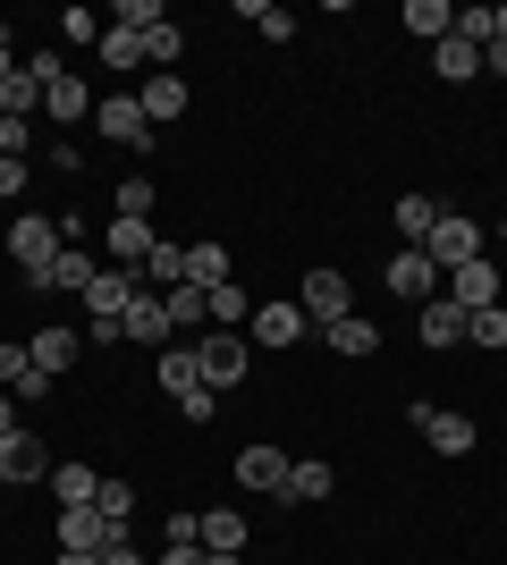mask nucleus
<instances>
[{
	"label": "nucleus",
	"instance_id": "11",
	"mask_svg": "<svg viewBox=\"0 0 507 565\" xmlns=\"http://www.w3.org/2000/svg\"><path fill=\"white\" fill-rule=\"evenodd\" d=\"M237 481H245V490H254V498H288V456L254 439V448L237 456Z\"/></svg>",
	"mask_w": 507,
	"mask_h": 565
},
{
	"label": "nucleus",
	"instance_id": "27",
	"mask_svg": "<svg viewBox=\"0 0 507 565\" xmlns=\"http://www.w3.org/2000/svg\"><path fill=\"white\" fill-rule=\"evenodd\" d=\"M245 321H254V296H245L237 279L212 287V330H245Z\"/></svg>",
	"mask_w": 507,
	"mask_h": 565
},
{
	"label": "nucleus",
	"instance_id": "2",
	"mask_svg": "<svg viewBox=\"0 0 507 565\" xmlns=\"http://www.w3.org/2000/svg\"><path fill=\"white\" fill-rule=\"evenodd\" d=\"M94 270H102V262L85 254V245H60L43 270H18V279H25V296H85V287H94Z\"/></svg>",
	"mask_w": 507,
	"mask_h": 565
},
{
	"label": "nucleus",
	"instance_id": "4",
	"mask_svg": "<svg viewBox=\"0 0 507 565\" xmlns=\"http://www.w3.org/2000/svg\"><path fill=\"white\" fill-rule=\"evenodd\" d=\"M94 118H102V136L119 143V152H152V136H161V127L145 118V102H136V94H110V102H94Z\"/></svg>",
	"mask_w": 507,
	"mask_h": 565
},
{
	"label": "nucleus",
	"instance_id": "46",
	"mask_svg": "<svg viewBox=\"0 0 507 565\" xmlns=\"http://www.w3.org/2000/svg\"><path fill=\"white\" fill-rule=\"evenodd\" d=\"M152 565H203V548H161Z\"/></svg>",
	"mask_w": 507,
	"mask_h": 565
},
{
	"label": "nucleus",
	"instance_id": "42",
	"mask_svg": "<svg viewBox=\"0 0 507 565\" xmlns=\"http://www.w3.org/2000/svg\"><path fill=\"white\" fill-rule=\"evenodd\" d=\"M178 405H187V423H212V414H220V388H203V380H194Z\"/></svg>",
	"mask_w": 507,
	"mask_h": 565
},
{
	"label": "nucleus",
	"instance_id": "38",
	"mask_svg": "<svg viewBox=\"0 0 507 565\" xmlns=\"http://www.w3.org/2000/svg\"><path fill=\"white\" fill-rule=\"evenodd\" d=\"M25 372H34V354L0 338V388H9V397H18V388H25Z\"/></svg>",
	"mask_w": 507,
	"mask_h": 565
},
{
	"label": "nucleus",
	"instance_id": "20",
	"mask_svg": "<svg viewBox=\"0 0 507 565\" xmlns=\"http://www.w3.org/2000/svg\"><path fill=\"white\" fill-rule=\"evenodd\" d=\"M0 481H43V439H34V430H9V439H0Z\"/></svg>",
	"mask_w": 507,
	"mask_h": 565
},
{
	"label": "nucleus",
	"instance_id": "51",
	"mask_svg": "<svg viewBox=\"0 0 507 565\" xmlns=\"http://www.w3.org/2000/svg\"><path fill=\"white\" fill-rule=\"evenodd\" d=\"M60 565H102V557H68V548H60Z\"/></svg>",
	"mask_w": 507,
	"mask_h": 565
},
{
	"label": "nucleus",
	"instance_id": "22",
	"mask_svg": "<svg viewBox=\"0 0 507 565\" xmlns=\"http://www.w3.org/2000/svg\"><path fill=\"white\" fill-rule=\"evenodd\" d=\"M406 34H423V43H448V34H457V9H448V0H406Z\"/></svg>",
	"mask_w": 507,
	"mask_h": 565
},
{
	"label": "nucleus",
	"instance_id": "33",
	"mask_svg": "<svg viewBox=\"0 0 507 565\" xmlns=\"http://www.w3.org/2000/svg\"><path fill=\"white\" fill-rule=\"evenodd\" d=\"M145 279H152V287H178V279H187V245H169V236H161V245H152V262H145Z\"/></svg>",
	"mask_w": 507,
	"mask_h": 565
},
{
	"label": "nucleus",
	"instance_id": "24",
	"mask_svg": "<svg viewBox=\"0 0 507 565\" xmlns=\"http://www.w3.org/2000/svg\"><path fill=\"white\" fill-rule=\"evenodd\" d=\"M321 338H330V354H347V363H363V354L381 347V330H372L363 312H347V321H330V330H321Z\"/></svg>",
	"mask_w": 507,
	"mask_h": 565
},
{
	"label": "nucleus",
	"instance_id": "26",
	"mask_svg": "<svg viewBox=\"0 0 507 565\" xmlns=\"http://www.w3.org/2000/svg\"><path fill=\"white\" fill-rule=\"evenodd\" d=\"M136 102H145V118H152V127H169V118L187 110V76H152V85H145Z\"/></svg>",
	"mask_w": 507,
	"mask_h": 565
},
{
	"label": "nucleus",
	"instance_id": "25",
	"mask_svg": "<svg viewBox=\"0 0 507 565\" xmlns=\"http://www.w3.org/2000/svg\"><path fill=\"white\" fill-rule=\"evenodd\" d=\"M94 490H102L94 465H51V498H60V507H94Z\"/></svg>",
	"mask_w": 507,
	"mask_h": 565
},
{
	"label": "nucleus",
	"instance_id": "47",
	"mask_svg": "<svg viewBox=\"0 0 507 565\" xmlns=\"http://www.w3.org/2000/svg\"><path fill=\"white\" fill-rule=\"evenodd\" d=\"M102 565H145V557H136L127 541H110V548H102Z\"/></svg>",
	"mask_w": 507,
	"mask_h": 565
},
{
	"label": "nucleus",
	"instance_id": "7",
	"mask_svg": "<svg viewBox=\"0 0 507 565\" xmlns=\"http://www.w3.org/2000/svg\"><path fill=\"white\" fill-rule=\"evenodd\" d=\"M296 305H305V321H321V330H330V321H347V312H356V296H347V279H338V270H305Z\"/></svg>",
	"mask_w": 507,
	"mask_h": 565
},
{
	"label": "nucleus",
	"instance_id": "40",
	"mask_svg": "<svg viewBox=\"0 0 507 565\" xmlns=\"http://www.w3.org/2000/svg\"><path fill=\"white\" fill-rule=\"evenodd\" d=\"M94 507H102V515H110V523L127 532V507H136V490H127V481H102V490H94Z\"/></svg>",
	"mask_w": 507,
	"mask_h": 565
},
{
	"label": "nucleus",
	"instance_id": "31",
	"mask_svg": "<svg viewBox=\"0 0 507 565\" xmlns=\"http://www.w3.org/2000/svg\"><path fill=\"white\" fill-rule=\"evenodd\" d=\"M194 380H203V372H194V347H161V388H169V397H187Z\"/></svg>",
	"mask_w": 507,
	"mask_h": 565
},
{
	"label": "nucleus",
	"instance_id": "3",
	"mask_svg": "<svg viewBox=\"0 0 507 565\" xmlns=\"http://www.w3.org/2000/svg\"><path fill=\"white\" fill-rule=\"evenodd\" d=\"M423 262H432V270H465V262H483V228H474L465 212H440L432 236H423Z\"/></svg>",
	"mask_w": 507,
	"mask_h": 565
},
{
	"label": "nucleus",
	"instance_id": "35",
	"mask_svg": "<svg viewBox=\"0 0 507 565\" xmlns=\"http://www.w3.org/2000/svg\"><path fill=\"white\" fill-rule=\"evenodd\" d=\"M288 498H330V465H314V456L288 465Z\"/></svg>",
	"mask_w": 507,
	"mask_h": 565
},
{
	"label": "nucleus",
	"instance_id": "34",
	"mask_svg": "<svg viewBox=\"0 0 507 565\" xmlns=\"http://www.w3.org/2000/svg\"><path fill=\"white\" fill-rule=\"evenodd\" d=\"M145 60H152V68H161V76H178V25H152V34H145Z\"/></svg>",
	"mask_w": 507,
	"mask_h": 565
},
{
	"label": "nucleus",
	"instance_id": "16",
	"mask_svg": "<svg viewBox=\"0 0 507 565\" xmlns=\"http://www.w3.org/2000/svg\"><path fill=\"white\" fill-rule=\"evenodd\" d=\"M161 305H169V330H187V347L194 338H203V321H212V296H203V287H161Z\"/></svg>",
	"mask_w": 507,
	"mask_h": 565
},
{
	"label": "nucleus",
	"instance_id": "36",
	"mask_svg": "<svg viewBox=\"0 0 507 565\" xmlns=\"http://www.w3.org/2000/svg\"><path fill=\"white\" fill-rule=\"evenodd\" d=\"M490 34H499V9H457V43H474V51H483Z\"/></svg>",
	"mask_w": 507,
	"mask_h": 565
},
{
	"label": "nucleus",
	"instance_id": "15",
	"mask_svg": "<svg viewBox=\"0 0 507 565\" xmlns=\"http://www.w3.org/2000/svg\"><path fill=\"white\" fill-rule=\"evenodd\" d=\"M119 330L136 338V347H169V338H178V330H169V305H161V296H136V305L119 312Z\"/></svg>",
	"mask_w": 507,
	"mask_h": 565
},
{
	"label": "nucleus",
	"instance_id": "28",
	"mask_svg": "<svg viewBox=\"0 0 507 565\" xmlns=\"http://www.w3.org/2000/svg\"><path fill=\"white\" fill-rule=\"evenodd\" d=\"M432 220H440L432 194H398V236H406V245H423V236H432Z\"/></svg>",
	"mask_w": 507,
	"mask_h": 565
},
{
	"label": "nucleus",
	"instance_id": "17",
	"mask_svg": "<svg viewBox=\"0 0 507 565\" xmlns=\"http://www.w3.org/2000/svg\"><path fill=\"white\" fill-rule=\"evenodd\" d=\"M389 287H398V296H414V305H432L440 270L423 262V245H406V254H389Z\"/></svg>",
	"mask_w": 507,
	"mask_h": 565
},
{
	"label": "nucleus",
	"instance_id": "49",
	"mask_svg": "<svg viewBox=\"0 0 507 565\" xmlns=\"http://www.w3.org/2000/svg\"><path fill=\"white\" fill-rule=\"evenodd\" d=\"M9 76H18V51H9V34H0V85H9Z\"/></svg>",
	"mask_w": 507,
	"mask_h": 565
},
{
	"label": "nucleus",
	"instance_id": "19",
	"mask_svg": "<svg viewBox=\"0 0 507 565\" xmlns=\"http://www.w3.org/2000/svg\"><path fill=\"white\" fill-rule=\"evenodd\" d=\"M414 330H423V347H432V354H448V347L465 338V312L448 305V296H432V305L414 312Z\"/></svg>",
	"mask_w": 507,
	"mask_h": 565
},
{
	"label": "nucleus",
	"instance_id": "32",
	"mask_svg": "<svg viewBox=\"0 0 507 565\" xmlns=\"http://www.w3.org/2000/svg\"><path fill=\"white\" fill-rule=\"evenodd\" d=\"M102 60H110V68H136V60H145V34H127V25H102Z\"/></svg>",
	"mask_w": 507,
	"mask_h": 565
},
{
	"label": "nucleus",
	"instance_id": "8",
	"mask_svg": "<svg viewBox=\"0 0 507 565\" xmlns=\"http://www.w3.org/2000/svg\"><path fill=\"white\" fill-rule=\"evenodd\" d=\"M499 262H465V270H448V305H457V312H490V305H499Z\"/></svg>",
	"mask_w": 507,
	"mask_h": 565
},
{
	"label": "nucleus",
	"instance_id": "50",
	"mask_svg": "<svg viewBox=\"0 0 507 565\" xmlns=\"http://www.w3.org/2000/svg\"><path fill=\"white\" fill-rule=\"evenodd\" d=\"M203 565H245V557H212V548H203Z\"/></svg>",
	"mask_w": 507,
	"mask_h": 565
},
{
	"label": "nucleus",
	"instance_id": "12",
	"mask_svg": "<svg viewBox=\"0 0 507 565\" xmlns=\"http://www.w3.org/2000/svg\"><path fill=\"white\" fill-rule=\"evenodd\" d=\"M9 254H18V270H43L60 254V220H9Z\"/></svg>",
	"mask_w": 507,
	"mask_h": 565
},
{
	"label": "nucleus",
	"instance_id": "14",
	"mask_svg": "<svg viewBox=\"0 0 507 565\" xmlns=\"http://www.w3.org/2000/svg\"><path fill=\"white\" fill-rule=\"evenodd\" d=\"M76 347H85V338H76V330H60V321H43V330L25 338V354H34V372H51V380H60V372L76 363Z\"/></svg>",
	"mask_w": 507,
	"mask_h": 565
},
{
	"label": "nucleus",
	"instance_id": "41",
	"mask_svg": "<svg viewBox=\"0 0 507 565\" xmlns=\"http://www.w3.org/2000/svg\"><path fill=\"white\" fill-rule=\"evenodd\" d=\"M152 212V178H119V220H145Z\"/></svg>",
	"mask_w": 507,
	"mask_h": 565
},
{
	"label": "nucleus",
	"instance_id": "10",
	"mask_svg": "<svg viewBox=\"0 0 507 565\" xmlns=\"http://www.w3.org/2000/svg\"><path fill=\"white\" fill-rule=\"evenodd\" d=\"M102 245H110V270H136V279H145V262H152V245H161V236H152L145 220H110V228H102Z\"/></svg>",
	"mask_w": 507,
	"mask_h": 565
},
{
	"label": "nucleus",
	"instance_id": "1",
	"mask_svg": "<svg viewBox=\"0 0 507 565\" xmlns=\"http://www.w3.org/2000/svg\"><path fill=\"white\" fill-rule=\"evenodd\" d=\"M245 363H254L245 330H203V338H194V372H203V388H237Z\"/></svg>",
	"mask_w": 507,
	"mask_h": 565
},
{
	"label": "nucleus",
	"instance_id": "37",
	"mask_svg": "<svg viewBox=\"0 0 507 565\" xmlns=\"http://www.w3.org/2000/svg\"><path fill=\"white\" fill-rule=\"evenodd\" d=\"M465 338H474V347H507V312L490 305V312H465Z\"/></svg>",
	"mask_w": 507,
	"mask_h": 565
},
{
	"label": "nucleus",
	"instance_id": "9",
	"mask_svg": "<svg viewBox=\"0 0 507 565\" xmlns=\"http://www.w3.org/2000/svg\"><path fill=\"white\" fill-rule=\"evenodd\" d=\"M406 423L423 430V439H432L440 456H465V448H474V423H465V414H440V405H423V397L406 405Z\"/></svg>",
	"mask_w": 507,
	"mask_h": 565
},
{
	"label": "nucleus",
	"instance_id": "13",
	"mask_svg": "<svg viewBox=\"0 0 507 565\" xmlns=\"http://www.w3.org/2000/svg\"><path fill=\"white\" fill-rule=\"evenodd\" d=\"M145 287H136V270H94V287H85V305H94V321H119L127 305H136Z\"/></svg>",
	"mask_w": 507,
	"mask_h": 565
},
{
	"label": "nucleus",
	"instance_id": "52",
	"mask_svg": "<svg viewBox=\"0 0 507 565\" xmlns=\"http://www.w3.org/2000/svg\"><path fill=\"white\" fill-rule=\"evenodd\" d=\"M499 34H507V9H499Z\"/></svg>",
	"mask_w": 507,
	"mask_h": 565
},
{
	"label": "nucleus",
	"instance_id": "5",
	"mask_svg": "<svg viewBox=\"0 0 507 565\" xmlns=\"http://www.w3.org/2000/svg\"><path fill=\"white\" fill-rule=\"evenodd\" d=\"M110 541H127V532L102 515V507H60V548H68V557H102Z\"/></svg>",
	"mask_w": 507,
	"mask_h": 565
},
{
	"label": "nucleus",
	"instance_id": "6",
	"mask_svg": "<svg viewBox=\"0 0 507 565\" xmlns=\"http://www.w3.org/2000/svg\"><path fill=\"white\" fill-rule=\"evenodd\" d=\"M305 330H314V321H305V305H296V296H271V305H254V347L288 354Z\"/></svg>",
	"mask_w": 507,
	"mask_h": 565
},
{
	"label": "nucleus",
	"instance_id": "18",
	"mask_svg": "<svg viewBox=\"0 0 507 565\" xmlns=\"http://www.w3.org/2000/svg\"><path fill=\"white\" fill-rule=\"evenodd\" d=\"M187 287H203V296L229 287V245H220V236H194L187 245Z\"/></svg>",
	"mask_w": 507,
	"mask_h": 565
},
{
	"label": "nucleus",
	"instance_id": "44",
	"mask_svg": "<svg viewBox=\"0 0 507 565\" xmlns=\"http://www.w3.org/2000/svg\"><path fill=\"white\" fill-rule=\"evenodd\" d=\"M25 194V161H0V203H18Z\"/></svg>",
	"mask_w": 507,
	"mask_h": 565
},
{
	"label": "nucleus",
	"instance_id": "23",
	"mask_svg": "<svg viewBox=\"0 0 507 565\" xmlns=\"http://www.w3.org/2000/svg\"><path fill=\"white\" fill-rule=\"evenodd\" d=\"M43 110H51V118H85V110H94V94H85L68 68H51V76H43Z\"/></svg>",
	"mask_w": 507,
	"mask_h": 565
},
{
	"label": "nucleus",
	"instance_id": "21",
	"mask_svg": "<svg viewBox=\"0 0 507 565\" xmlns=\"http://www.w3.org/2000/svg\"><path fill=\"white\" fill-rule=\"evenodd\" d=\"M203 523V548H212V557H245V515L237 507H212V515H194Z\"/></svg>",
	"mask_w": 507,
	"mask_h": 565
},
{
	"label": "nucleus",
	"instance_id": "53",
	"mask_svg": "<svg viewBox=\"0 0 507 565\" xmlns=\"http://www.w3.org/2000/svg\"><path fill=\"white\" fill-rule=\"evenodd\" d=\"M499 236H507V220H499Z\"/></svg>",
	"mask_w": 507,
	"mask_h": 565
},
{
	"label": "nucleus",
	"instance_id": "48",
	"mask_svg": "<svg viewBox=\"0 0 507 565\" xmlns=\"http://www.w3.org/2000/svg\"><path fill=\"white\" fill-rule=\"evenodd\" d=\"M9 430H18V397H9V388H0V439H9Z\"/></svg>",
	"mask_w": 507,
	"mask_h": 565
},
{
	"label": "nucleus",
	"instance_id": "43",
	"mask_svg": "<svg viewBox=\"0 0 507 565\" xmlns=\"http://www.w3.org/2000/svg\"><path fill=\"white\" fill-rule=\"evenodd\" d=\"M60 34H68V43H85V34H102V18H94V9H68V18H60Z\"/></svg>",
	"mask_w": 507,
	"mask_h": 565
},
{
	"label": "nucleus",
	"instance_id": "30",
	"mask_svg": "<svg viewBox=\"0 0 507 565\" xmlns=\"http://www.w3.org/2000/svg\"><path fill=\"white\" fill-rule=\"evenodd\" d=\"M432 60H440V76H448V85H465V76H483V51H474V43H457V34H448V43H440Z\"/></svg>",
	"mask_w": 507,
	"mask_h": 565
},
{
	"label": "nucleus",
	"instance_id": "39",
	"mask_svg": "<svg viewBox=\"0 0 507 565\" xmlns=\"http://www.w3.org/2000/svg\"><path fill=\"white\" fill-rule=\"evenodd\" d=\"M110 25H127V34H152L161 25V0H119V18Z\"/></svg>",
	"mask_w": 507,
	"mask_h": 565
},
{
	"label": "nucleus",
	"instance_id": "45",
	"mask_svg": "<svg viewBox=\"0 0 507 565\" xmlns=\"http://www.w3.org/2000/svg\"><path fill=\"white\" fill-rule=\"evenodd\" d=\"M483 68H490V76H507V34H490V43H483Z\"/></svg>",
	"mask_w": 507,
	"mask_h": 565
},
{
	"label": "nucleus",
	"instance_id": "29",
	"mask_svg": "<svg viewBox=\"0 0 507 565\" xmlns=\"http://www.w3.org/2000/svg\"><path fill=\"white\" fill-rule=\"evenodd\" d=\"M245 25H254L263 43H288V34H296V18L279 9V0H245Z\"/></svg>",
	"mask_w": 507,
	"mask_h": 565
}]
</instances>
